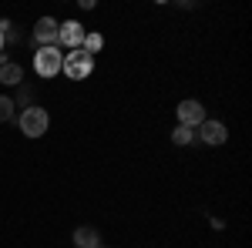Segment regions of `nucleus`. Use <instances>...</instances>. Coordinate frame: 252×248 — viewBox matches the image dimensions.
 <instances>
[{"label": "nucleus", "instance_id": "39448f33", "mask_svg": "<svg viewBox=\"0 0 252 248\" xmlns=\"http://www.w3.org/2000/svg\"><path fill=\"white\" fill-rule=\"evenodd\" d=\"M84 27H81L78 20H67V24H58V44H64L67 51H78L81 44H84Z\"/></svg>", "mask_w": 252, "mask_h": 248}, {"label": "nucleus", "instance_id": "f8f14e48", "mask_svg": "<svg viewBox=\"0 0 252 248\" xmlns=\"http://www.w3.org/2000/svg\"><path fill=\"white\" fill-rule=\"evenodd\" d=\"M172 141H175V144H192V141H195V128H185V124H178V128L172 131Z\"/></svg>", "mask_w": 252, "mask_h": 248}, {"label": "nucleus", "instance_id": "0eeeda50", "mask_svg": "<svg viewBox=\"0 0 252 248\" xmlns=\"http://www.w3.org/2000/svg\"><path fill=\"white\" fill-rule=\"evenodd\" d=\"M34 40H37V47H54V44H58V20L40 17L37 24H34Z\"/></svg>", "mask_w": 252, "mask_h": 248}, {"label": "nucleus", "instance_id": "20e7f679", "mask_svg": "<svg viewBox=\"0 0 252 248\" xmlns=\"http://www.w3.org/2000/svg\"><path fill=\"white\" fill-rule=\"evenodd\" d=\"M175 114H178V124H185V128H198V124L205 121V108H202L195 97H189V101H178Z\"/></svg>", "mask_w": 252, "mask_h": 248}, {"label": "nucleus", "instance_id": "6e6552de", "mask_svg": "<svg viewBox=\"0 0 252 248\" xmlns=\"http://www.w3.org/2000/svg\"><path fill=\"white\" fill-rule=\"evenodd\" d=\"M20 81H24V67H20L17 60H7L3 54H0V84L20 87Z\"/></svg>", "mask_w": 252, "mask_h": 248}, {"label": "nucleus", "instance_id": "f257e3e1", "mask_svg": "<svg viewBox=\"0 0 252 248\" xmlns=\"http://www.w3.org/2000/svg\"><path fill=\"white\" fill-rule=\"evenodd\" d=\"M17 124H20V134H24V138H44L47 128H51V114H47L44 108H37V104H31V108L20 111Z\"/></svg>", "mask_w": 252, "mask_h": 248}, {"label": "nucleus", "instance_id": "2eb2a0df", "mask_svg": "<svg viewBox=\"0 0 252 248\" xmlns=\"http://www.w3.org/2000/svg\"><path fill=\"white\" fill-rule=\"evenodd\" d=\"M0 54H3V34H0Z\"/></svg>", "mask_w": 252, "mask_h": 248}, {"label": "nucleus", "instance_id": "4468645a", "mask_svg": "<svg viewBox=\"0 0 252 248\" xmlns=\"http://www.w3.org/2000/svg\"><path fill=\"white\" fill-rule=\"evenodd\" d=\"M20 104H27V108H31V91H27V87H20Z\"/></svg>", "mask_w": 252, "mask_h": 248}, {"label": "nucleus", "instance_id": "7ed1b4c3", "mask_svg": "<svg viewBox=\"0 0 252 248\" xmlns=\"http://www.w3.org/2000/svg\"><path fill=\"white\" fill-rule=\"evenodd\" d=\"M61 64H64V54H61L58 47H37V54H34V71H37L40 77H58Z\"/></svg>", "mask_w": 252, "mask_h": 248}, {"label": "nucleus", "instance_id": "9b49d317", "mask_svg": "<svg viewBox=\"0 0 252 248\" xmlns=\"http://www.w3.org/2000/svg\"><path fill=\"white\" fill-rule=\"evenodd\" d=\"M101 47H104V37H101V34H84V44H81V51H88V54L94 57Z\"/></svg>", "mask_w": 252, "mask_h": 248}, {"label": "nucleus", "instance_id": "423d86ee", "mask_svg": "<svg viewBox=\"0 0 252 248\" xmlns=\"http://www.w3.org/2000/svg\"><path fill=\"white\" fill-rule=\"evenodd\" d=\"M195 138H198V141H205V144H225L229 131H225V124H222V121H209V117H205V121L198 124Z\"/></svg>", "mask_w": 252, "mask_h": 248}, {"label": "nucleus", "instance_id": "f03ea898", "mask_svg": "<svg viewBox=\"0 0 252 248\" xmlns=\"http://www.w3.org/2000/svg\"><path fill=\"white\" fill-rule=\"evenodd\" d=\"M61 71L71 77V81H84V77H91V71H94V57H91L88 51H81V47L78 51H67Z\"/></svg>", "mask_w": 252, "mask_h": 248}, {"label": "nucleus", "instance_id": "ddd939ff", "mask_svg": "<svg viewBox=\"0 0 252 248\" xmlns=\"http://www.w3.org/2000/svg\"><path fill=\"white\" fill-rule=\"evenodd\" d=\"M14 44H20V34L10 27V30H3V47H14Z\"/></svg>", "mask_w": 252, "mask_h": 248}, {"label": "nucleus", "instance_id": "1a4fd4ad", "mask_svg": "<svg viewBox=\"0 0 252 248\" xmlns=\"http://www.w3.org/2000/svg\"><path fill=\"white\" fill-rule=\"evenodd\" d=\"M74 245L78 248H101V235H97V228L81 225V228L74 231Z\"/></svg>", "mask_w": 252, "mask_h": 248}, {"label": "nucleus", "instance_id": "9d476101", "mask_svg": "<svg viewBox=\"0 0 252 248\" xmlns=\"http://www.w3.org/2000/svg\"><path fill=\"white\" fill-rule=\"evenodd\" d=\"M14 117H17V101L0 94V124H3V121H14Z\"/></svg>", "mask_w": 252, "mask_h": 248}]
</instances>
